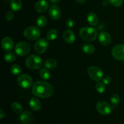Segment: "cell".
Instances as JSON below:
<instances>
[{"instance_id":"obj_35","label":"cell","mask_w":124,"mask_h":124,"mask_svg":"<svg viewBox=\"0 0 124 124\" xmlns=\"http://www.w3.org/2000/svg\"><path fill=\"white\" fill-rule=\"evenodd\" d=\"M49 1L53 4H58L60 2L61 0H49Z\"/></svg>"},{"instance_id":"obj_9","label":"cell","mask_w":124,"mask_h":124,"mask_svg":"<svg viewBox=\"0 0 124 124\" xmlns=\"http://www.w3.org/2000/svg\"><path fill=\"white\" fill-rule=\"evenodd\" d=\"M48 47V41L46 39H40L38 40L34 45L35 52L39 54H42L47 50Z\"/></svg>"},{"instance_id":"obj_29","label":"cell","mask_w":124,"mask_h":124,"mask_svg":"<svg viewBox=\"0 0 124 124\" xmlns=\"http://www.w3.org/2000/svg\"><path fill=\"white\" fill-rule=\"evenodd\" d=\"M106 87H105V85L104 83L102 82H98L96 85V90L97 92L99 93H103L105 92Z\"/></svg>"},{"instance_id":"obj_19","label":"cell","mask_w":124,"mask_h":124,"mask_svg":"<svg viewBox=\"0 0 124 124\" xmlns=\"http://www.w3.org/2000/svg\"><path fill=\"white\" fill-rule=\"evenodd\" d=\"M82 50L88 54H92L95 51V48L93 44L90 43H85L82 46Z\"/></svg>"},{"instance_id":"obj_21","label":"cell","mask_w":124,"mask_h":124,"mask_svg":"<svg viewBox=\"0 0 124 124\" xmlns=\"http://www.w3.org/2000/svg\"><path fill=\"white\" fill-rule=\"evenodd\" d=\"M10 7L13 11H18L22 7L21 0H10Z\"/></svg>"},{"instance_id":"obj_7","label":"cell","mask_w":124,"mask_h":124,"mask_svg":"<svg viewBox=\"0 0 124 124\" xmlns=\"http://www.w3.org/2000/svg\"><path fill=\"white\" fill-rule=\"evenodd\" d=\"M96 110L101 115L107 116L112 112L113 107L108 102L104 101H99L96 104Z\"/></svg>"},{"instance_id":"obj_17","label":"cell","mask_w":124,"mask_h":124,"mask_svg":"<svg viewBox=\"0 0 124 124\" xmlns=\"http://www.w3.org/2000/svg\"><path fill=\"white\" fill-rule=\"evenodd\" d=\"M29 105L34 111H38L41 108V102L36 98H31L29 101Z\"/></svg>"},{"instance_id":"obj_37","label":"cell","mask_w":124,"mask_h":124,"mask_svg":"<svg viewBox=\"0 0 124 124\" xmlns=\"http://www.w3.org/2000/svg\"><path fill=\"white\" fill-rule=\"evenodd\" d=\"M6 1H10V0H6Z\"/></svg>"},{"instance_id":"obj_30","label":"cell","mask_w":124,"mask_h":124,"mask_svg":"<svg viewBox=\"0 0 124 124\" xmlns=\"http://www.w3.org/2000/svg\"><path fill=\"white\" fill-rule=\"evenodd\" d=\"M108 4L115 6V7H120L123 4V0H107Z\"/></svg>"},{"instance_id":"obj_34","label":"cell","mask_w":124,"mask_h":124,"mask_svg":"<svg viewBox=\"0 0 124 124\" xmlns=\"http://www.w3.org/2000/svg\"><path fill=\"white\" fill-rule=\"evenodd\" d=\"M5 116V112L2 109L0 110V118L2 119Z\"/></svg>"},{"instance_id":"obj_22","label":"cell","mask_w":124,"mask_h":124,"mask_svg":"<svg viewBox=\"0 0 124 124\" xmlns=\"http://www.w3.org/2000/svg\"><path fill=\"white\" fill-rule=\"evenodd\" d=\"M40 77L44 81L48 80L50 78V73L47 69H41L39 72Z\"/></svg>"},{"instance_id":"obj_27","label":"cell","mask_w":124,"mask_h":124,"mask_svg":"<svg viewBox=\"0 0 124 124\" xmlns=\"http://www.w3.org/2000/svg\"><path fill=\"white\" fill-rule=\"evenodd\" d=\"M10 70L12 73L15 76L19 75L22 71L21 67L20 65H18V64H14V65H12L11 67Z\"/></svg>"},{"instance_id":"obj_31","label":"cell","mask_w":124,"mask_h":124,"mask_svg":"<svg viewBox=\"0 0 124 124\" xmlns=\"http://www.w3.org/2000/svg\"><path fill=\"white\" fill-rule=\"evenodd\" d=\"M14 16L15 15L13 11L12 10L8 11L6 15V19L7 21H12V19H13Z\"/></svg>"},{"instance_id":"obj_11","label":"cell","mask_w":124,"mask_h":124,"mask_svg":"<svg viewBox=\"0 0 124 124\" xmlns=\"http://www.w3.org/2000/svg\"><path fill=\"white\" fill-rule=\"evenodd\" d=\"M19 120L22 124H31L34 120L33 115L30 111H25L19 116Z\"/></svg>"},{"instance_id":"obj_13","label":"cell","mask_w":124,"mask_h":124,"mask_svg":"<svg viewBox=\"0 0 124 124\" xmlns=\"http://www.w3.org/2000/svg\"><path fill=\"white\" fill-rule=\"evenodd\" d=\"M2 48L6 52H10L14 47V42L13 39L8 36L4 37L2 40Z\"/></svg>"},{"instance_id":"obj_24","label":"cell","mask_w":124,"mask_h":124,"mask_svg":"<svg viewBox=\"0 0 124 124\" xmlns=\"http://www.w3.org/2000/svg\"><path fill=\"white\" fill-rule=\"evenodd\" d=\"M58 36V31L55 29H50L47 33V38L50 41L54 40Z\"/></svg>"},{"instance_id":"obj_14","label":"cell","mask_w":124,"mask_h":124,"mask_svg":"<svg viewBox=\"0 0 124 124\" xmlns=\"http://www.w3.org/2000/svg\"><path fill=\"white\" fill-rule=\"evenodd\" d=\"M48 15L52 19L57 20L60 18L61 15L60 8L56 5H52L48 9Z\"/></svg>"},{"instance_id":"obj_5","label":"cell","mask_w":124,"mask_h":124,"mask_svg":"<svg viewBox=\"0 0 124 124\" xmlns=\"http://www.w3.org/2000/svg\"><path fill=\"white\" fill-rule=\"evenodd\" d=\"M24 35L27 39L29 40H36L39 38L41 31L37 27L31 26L27 27L24 31Z\"/></svg>"},{"instance_id":"obj_15","label":"cell","mask_w":124,"mask_h":124,"mask_svg":"<svg viewBox=\"0 0 124 124\" xmlns=\"http://www.w3.org/2000/svg\"><path fill=\"white\" fill-rule=\"evenodd\" d=\"M48 8V2L47 0H39L36 3L35 9L38 13H44Z\"/></svg>"},{"instance_id":"obj_26","label":"cell","mask_w":124,"mask_h":124,"mask_svg":"<svg viewBox=\"0 0 124 124\" xmlns=\"http://www.w3.org/2000/svg\"><path fill=\"white\" fill-rule=\"evenodd\" d=\"M4 59L5 61H6L7 62H12L15 61L16 56L14 53H12V52H7L5 54Z\"/></svg>"},{"instance_id":"obj_1","label":"cell","mask_w":124,"mask_h":124,"mask_svg":"<svg viewBox=\"0 0 124 124\" xmlns=\"http://www.w3.org/2000/svg\"><path fill=\"white\" fill-rule=\"evenodd\" d=\"M32 93L34 96L39 98H49L53 94V88L48 82L37 81L33 85Z\"/></svg>"},{"instance_id":"obj_6","label":"cell","mask_w":124,"mask_h":124,"mask_svg":"<svg viewBox=\"0 0 124 124\" xmlns=\"http://www.w3.org/2000/svg\"><path fill=\"white\" fill-rule=\"evenodd\" d=\"M30 46L29 43L25 41L18 42L15 47V52L17 55L24 56L30 52Z\"/></svg>"},{"instance_id":"obj_23","label":"cell","mask_w":124,"mask_h":124,"mask_svg":"<svg viewBox=\"0 0 124 124\" xmlns=\"http://www.w3.org/2000/svg\"><path fill=\"white\" fill-rule=\"evenodd\" d=\"M12 109L15 113L17 114H20L23 111V108L22 105L19 104V102H13L12 104Z\"/></svg>"},{"instance_id":"obj_10","label":"cell","mask_w":124,"mask_h":124,"mask_svg":"<svg viewBox=\"0 0 124 124\" xmlns=\"http://www.w3.org/2000/svg\"><path fill=\"white\" fill-rule=\"evenodd\" d=\"M111 54L115 59L118 61H124V45L115 46L111 50Z\"/></svg>"},{"instance_id":"obj_16","label":"cell","mask_w":124,"mask_h":124,"mask_svg":"<svg viewBox=\"0 0 124 124\" xmlns=\"http://www.w3.org/2000/svg\"><path fill=\"white\" fill-rule=\"evenodd\" d=\"M63 38L67 43L73 44L75 42L76 36L73 31L70 30H67L63 33Z\"/></svg>"},{"instance_id":"obj_3","label":"cell","mask_w":124,"mask_h":124,"mask_svg":"<svg viewBox=\"0 0 124 124\" xmlns=\"http://www.w3.org/2000/svg\"><path fill=\"white\" fill-rule=\"evenodd\" d=\"M25 64L29 69L32 70H37L42 67V61L38 56L31 54L25 60Z\"/></svg>"},{"instance_id":"obj_4","label":"cell","mask_w":124,"mask_h":124,"mask_svg":"<svg viewBox=\"0 0 124 124\" xmlns=\"http://www.w3.org/2000/svg\"><path fill=\"white\" fill-rule=\"evenodd\" d=\"M87 73L91 79L96 82L102 80L104 73L100 68L96 66H90L87 70Z\"/></svg>"},{"instance_id":"obj_25","label":"cell","mask_w":124,"mask_h":124,"mask_svg":"<svg viewBox=\"0 0 124 124\" xmlns=\"http://www.w3.org/2000/svg\"><path fill=\"white\" fill-rule=\"evenodd\" d=\"M47 19L46 16L42 15L38 17L37 20H36V24H37L38 27H44L47 24Z\"/></svg>"},{"instance_id":"obj_32","label":"cell","mask_w":124,"mask_h":124,"mask_svg":"<svg viewBox=\"0 0 124 124\" xmlns=\"http://www.w3.org/2000/svg\"><path fill=\"white\" fill-rule=\"evenodd\" d=\"M102 82L104 84L108 85L111 82V78L108 76H105L104 78L102 79Z\"/></svg>"},{"instance_id":"obj_36","label":"cell","mask_w":124,"mask_h":124,"mask_svg":"<svg viewBox=\"0 0 124 124\" xmlns=\"http://www.w3.org/2000/svg\"><path fill=\"white\" fill-rule=\"evenodd\" d=\"M76 1L79 4H84L86 2V0H76Z\"/></svg>"},{"instance_id":"obj_28","label":"cell","mask_w":124,"mask_h":124,"mask_svg":"<svg viewBox=\"0 0 124 124\" xmlns=\"http://www.w3.org/2000/svg\"><path fill=\"white\" fill-rule=\"evenodd\" d=\"M110 101H111V104H112L113 107H116L119 104L120 101V97L118 94H114L111 96L110 98Z\"/></svg>"},{"instance_id":"obj_12","label":"cell","mask_w":124,"mask_h":124,"mask_svg":"<svg viewBox=\"0 0 124 124\" xmlns=\"http://www.w3.org/2000/svg\"><path fill=\"white\" fill-rule=\"evenodd\" d=\"M99 42L104 46H107L111 42V37L110 34L106 31H102L100 33L98 37Z\"/></svg>"},{"instance_id":"obj_2","label":"cell","mask_w":124,"mask_h":124,"mask_svg":"<svg viewBox=\"0 0 124 124\" xmlns=\"http://www.w3.org/2000/svg\"><path fill=\"white\" fill-rule=\"evenodd\" d=\"M79 36L82 40L86 42H92L97 38L98 31L94 27H85L80 30Z\"/></svg>"},{"instance_id":"obj_18","label":"cell","mask_w":124,"mask_h":124,"mask_svg":"<svg viewBox=\"0 0 124 124\" xmlns=\"http://www.w3.org/2000/svg\"><path fill=\"white\" fill-rule=\"evenodd\" d=\"M87 21L92 26H95L98 23V18L93 12H90L87 15Z\"/></svg>"},{"instance_id":"obj_8","label":"cell","mask_w":124,"mask_h":124,"mask_svg":"<svg viewBox=\"0 0 124 124\" xmlns=\"http://www.w3.org/2000/svg\"><path fill=\"white\" fill-rule=\"evenodd\" d=\"M18 85L23 88H29L32 85L33 80L30 76L27 74H23L18 76L17 79Z\"/></svg>"},{"instance_id":"obj_33","label":"cell","mask_w":124,"mask_h":124,"mask_svg":"<svg viewBox=\"0 0 124 124\" xmlns=\"http://www.w3.org/2000/svg\"><path fill=\"white\" fill-rule=\"evenodd\" d=\"M66 25L70 29L72 28L74 25V21H73V19H70H70H68L66 21Z\"/></svg>"},{"instance_id":"obj_20","label":"cell","mask_w":124,"mask_h":124,"mask_svg":"<svg viewBox=\"0 0 124 124\" xmlns=\"http://www.w3.org/2000/svg\"><path fill=\"white\" fill-rule=\"evenodd\" d=\"M44 66L47 69H55L57 66V61L53 58H50L46 61L44 62Z\"/></svg>"}]
</instances>
